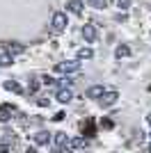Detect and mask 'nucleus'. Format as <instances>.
<instances>
[{"label": "nucleus", "instance_id": "obj_1", "mask_svg": "<svg viewBox=\"0 0 151 153\" xmlns=\"http://www.w3.org/2000/svg\"><path fill=\"white\" fill-rule=\"evenodd\" d=\"M67 25H69V21H67V14L64 12H55L53 14V30L55 32H62Z\"/></svg>", "mask_w": 151, "mask_h": 153}, {"label": "nucleus", "instance_id": "obj_2", "mask_svg": "<svg viewBox=\"0 0 151 153\" xmlns=\"http://www.w3.org/2000/svg\"><path fill=\"white\" fill-rule=\"evenodd\" d=\"M78 69H80V62H78V59H73V62H62V64H57V71H62V73H76Z\"/></svg>", "mask_w": 151, "mask_h": 153}, {"label": "nucleus", "instance_id": "obj_3", "mask_svg": "<svg viewBox=\"0 0 151 153\" xmlns=\"http://www.w3.org/2000/svg\"><path fill=\"white\" fill-rule=\"evenodd\" d=\"M55 149L57 151H69V137L64 133H55Z\"/></svg>", "mask_w": 151, "mask_h": 153}, {"label": "nucleus", "instance_id": "obj_4", "mask_svg": "<svg viewBox=\"0 0 151 153\" xmlns=\"http://www.w3.org/2000/svg\"><path fill=\"white\" fill-rule=\"evenodd\" d=\"M117 98H119V94H117V91H105V94L101 96V105H103V108H110V105H114V103H117Z\"/></svg>", "mask_w": 151, "mask_h": 153}, {"label": "nucleus", "instance_id": "obj_5", "mask_svg": "<svg viewBox=\"0 0 151 153\" xmlns=\"http://www.w3.org/2000/svg\"><path fill=\"white\" fill-rule=\"evenodd\" d=\"M82 37H85L87 44H92V41L96 39V27L94 25H82Z\"/></svg>", "mask_w": 151, "mask_h": 153}, {"label": "nucleus", "instance_id": "obj_6", "mask_svg": "<svg viewBox=\"0 0 151 153\" xmlns=\"http://www.w3.org/2000/svg\"><path fill=\"white\" fill-rule=\"evenodd\" d=\"M32 140L37 142V144H48V142L53 140V135H50L48 130H39V133L34 135V137H32Z\"/></svg>", "mask_w": 151, "mask_h": 153}, {"label": "nucleus", "instance_id": "obj_7", "mask_svg": "<svg viewBox=\"0 0 151 153\" xmlns=\"http://www.w3.org/2000/svg\"><path fill=\"white\" fill-rule=\"evenodd\" d=\"M71 98H73V91H71L69 87H64V89L57 91V101H60V103H69Z\"/></svg>", "mask_w": 151, "mask_h": 153}, {"label": "nucleus", "instance_id": "obj_8", "mask_svg": "<svg viewBox=\"0 0 151 153\" xmlns=\"http://www.w3.org/2000/svg\"><path fill=\"white\" fill-rule=\"evenodd\" d=\"M103 94H105L103 85H94V87H89V89H87V96H89V98H101Z\"/></svg>", "mask_w": 151, "mask_h": 153}, {"label": "nucleus", "instance_id": "obj_9", "mask_svg": "<svg viewBox=\"0 0 151 153\" xmlns=\"http://www.w3.org/2000/svg\"><path fill=\"white\" fill-rule=\"evenodd\" d=\"M82 7H85V5H82L80 0H71V2H69V12L71 14H82Z\"/></svg>", "mask_w": 151, "mask_h": 153}, {"label": "nucleus", "instance_id": "obj_10", "mask_svg": "<svg viewBox=\"0 0 151 153\" xmlns=\"http://www.w3.org/2000/svg\"><path fill=\"white\" fill-rule=\"evenodd\" d=\"M94 57V51H92V48H80V51H78V62H80V59H92Z\"/></svg>", "mask_w": 151, "mask_h": 153}, {"label": "nucleus", "instance_id": "obj_11", "mask_svg": "<svg viewBox=\"0 0 151 153\" xmlns=\"http://www.w3.org/2000/svg\"><path fill=\"white\" fill-rule=\"evenodd\" d=\"M23 51H25V48H23V46H19V44H9V46H7V53H9V57H12V55H21Z\"/></svg>", "mask_w": 151, "mask_h": 153}, {"label": "nucleus", "instance_id": "obj_12", "mask_svg": "<svg viewBox=\"0 0 151 153\" xmlns=\"http://www.w3.org/2000/svg\"><path fill=\"white\" fill-rule=\"evenodd\" d=\"M114 55H117V57H128V55H131V48H128V46H117V51H114Z\"/></svg>", "mask_w": 151, "mask_h": 153}, {"label": "nucleus", "instance_id": "obj_13", "mask_svg": "<svg viewBox=\"0 0 151 153\" xmlns=\"http://www.w3.org/2000/svg\"><path fill=\"white\" fill-rule=\"evenodd\" d=\"M89 7H94V9H103L105 7V0H87Z\"/></svg>", "mask_w": 151, "mask_h": 153}, {"label": "nucleus", "instance_id": "obj_14", "mask_svg": "<svg viewBox=\"0 0 151 153\" xmlns=\"http://www.w3.org/2000/svg\"><path fill=\"white\" fill-rule=\"evenodd\" d=\"M5 89H12V91H21V85L14 82V80H9V82H5Z\"/></svg>", "mask_w": 151, "mask_h": 153}, {"label": "nucleus", "instance_id": "obj_15", "mask_svg": "<svg viewBox=\"0 0 151 153\" xmlns=\"http://www.w3.org/2000/svg\"><path fill=\"white\" fill-rule=\"evenodd\" d=\"M0 121H2V123L9 121V108H2V110H0Z\"/></svg>", "mask_w": 151, "mask_h": 153}, {"label": "nucleus", "instance_id": "obj_16", "mask_svg": "<svg viewBox=\"0 0 151 153\" xmlns=\"http://www.w3.org/2000/svg\"><path fill=\"white\" fill-rule=\"evenodd\" d=\"M7 64H12V57L9 55H0V66H7Z\"/></svg>", "mask_w": 151, "mask_h": 153}, {"label": "nucleus", "instance_id": "obj_17", "mask_svg": "<svg viewBox=\"0 0 151 153\" xmlns=\"http://www.w3.org/2000/svg\"><path fill=\"white\" fill-rule=\"evenodd\" d=\"M117 5H119V9H128V7H131V0H117Z\"/></svg>", "mask_w": 151, "mask_h": 153}, {"label": "nucleus", "instance_id": "obj_18", "mask_svg": "<svg viewBox=\"0 0 151 153\" xmlns=\"http://www.w3.org/2000/svg\"><path fill=\"white\" fill-rule=\"evenodd\" d=\"M39 89V82H30V91H37Z\"/></svg>", "mask_w": 151, "mask_h": 153}, {"label": "nucleus", "instance_id": "obj_19", "mask_svg": "<svg viewBox=\"0 0 151 153\" xmlns=\"http://www.w3.org/2000/svg\"><path fill=\"white\" fill-rule=\"evenodd\" d=\"M28 153H37V151H34V149H28Z\"/></svg>", "mask_w": 151, "mask_h": 153}, {"label": "nucleus", "instance_id": "obj_20", "mask_svg": "<svg viewBox=\"0 0 151 153\" xmlns=\"http://www.w3.org/2000/svg\"><path fill=\"white\" fill-rule=\"evenodd\" d=\"M149 149H151V146H149Z\"/></svg>", "mask_w": 151, "mask_h": 153}]
</instances>
